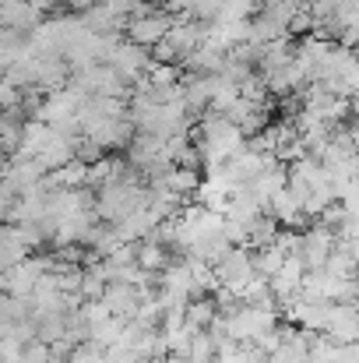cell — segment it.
Returning a JSON list of instances; mask_svg holds the SVG:
<instances>
[{"label":"cell","mask_w":359,"mask_h":363,"mask_svg":"<svg viewBox=\"0 0 359 363\" xmlns=\"http://www.w3.org/2000/svg\"><path fill=\"white\" fill-rule=\"evenodd\" d=\"M342 89H346V96L353 99V96H359V57L353 60V67L346 71V78H342Z\"/></svg>","instance_id":"cell-28"},{"label":"cell","mask_w":359,"mask_h":363,"mask_svg":"<svg viewBox=\"0 0 359 363\" xmlns=\"http://www.w3.org/2000/svg\"><path fill=\"white\" fill-rule=\"evenodd\" d=\"M338 353H342V346L331 339V335H314V342H310V360L314 363H335L338 360Z\"/></svg>","instance_id":"cell-19"},{"label":"cell","mask_w":359,"mask_h":363,"mask_svg":"<svg viewBox=\"0 0 359 363\" xmlns=\"http://www.w3.org/2000/svg\"><path fill=\"white\" fill-rule=\"evenodd\" d=\"M152 60H155V64H176V60H180V50H176L169 39H162L159 46H152Z\"/></svg>","instance_id":"cell-27"},{"label":"cell","mask_w":359,"mask_h":363,"mask_svg":"<svg viewBox=\"0 0 359 363\" xmlns=\"http://www.w3.org/2000/svg\"><path fill=\"white\" fill-rule=\"evenodd\" d=\"M123 328H127L123 318H110V321H103V325L92 328V339L89 342H96L99 350H113V346H120V339H123Z\"/></svg>","instance_id":"cell-15"},{"label":"cell","mask_w":359,"mask_h":363,"mask_svg":"<svg viewBox=\"0 0 359 363\" xmlns=\"http://www.w3.org/2000/svg\"><path fill=\"white\" fill-rule=\"evenodd\" d=\"M162 7L176 18V14H190V11L198 7V0H162Z\"/></svg>","instance_id":"cell-29"},{"label":"cell","mask_w":359,"mask_h":363,"mask_svg":"<svg viewBox=\"0 0 359 363\" xmlns=\"http://www.w3.org/2000/svg\"><path fill=\"white\" fill-rule=\"evenodd\" d=\"M335 247H338V233H331V230H324V226H310V230H303L300 257H303V264H307L310 272H321V268L328 264V257L335 254Z\"/></svg>","instance_id":"cell-4"},{"label":"cell","mask_w":359,"mask_h":363,"mask_svg":"<svg viewBox=\"0 0 359 363\" xmlns=\"http://www.w3.org/2000/svg\"><path fill=\"white\" fill-rule=\"evenodd\" d=\"M324 335H331L338 346L359 342V303H331V321Z\"/></svg>","instance_id":"cell-6"},{"label":"cell","mask_w":359,"mask_h":363,"mask_svg":"<svg viewBox=\"0 0 359 363\" xmlns=\"http://www.w3.org/2000/svg\"><path fill=\"white\" fill-rule=\"evenodd\" d=\"M32 247L21 240V230L18 226H4V233H0V268L4 272H11V268H18L21 261H28L32 254H28Z\"/></svg>","instance_id":"cell-10"},{"label":"cell","mask_w":359,"mask_h":363,"mask_svg":"<svg viewBox=\"0 0 359 363\" xmlns=\"http://www.w3.org/2000/svg\"><path fill=\"white\" fill-rule=\"evenodd\" d=\"M67 7H71V14H89L92 7H99L103 0H64Z\"/></svg>","instance_id":"cell-31"},{"label":"cell","mask_w":359,"mask_h":363,"mask_svg":"<svg viewBox=\"0 0 359 363\" xmlns=\"http://www.w3.org/2000/svg\"><path fill=\"white\" fill-rule=\"evenodd\" d=\"M99 159H106V148H103V145H96V141H89V138H78V162L96 166Z\"/></svg>","instance_id":"cell-25"},{"label":"cell","mask_w":359,"mask_h":363,"mask_svg":"<svg viewBox=\"0 0 359 363\" xmlns=\"http://www.w3.org/2000/svg\"><path fill=\"white\" fill-rule=\"evenodd\" d=\"M78 314L85 318V325H89V328H96V325H103V321H110V318H113V311H110L103 300H85V307H81Z\"/></svg>","instance_id":"cell-22"},{"label":"cell","mask_w":359,"mask_h":363,"mask_svg":"<svg viewBox=\"0 0 359 363\" xmlns=\"http://www.w3.org/2000/svg\"><path fill=\"white\" fill-rule=\"evenodd\" d=\"M346 219H349V208H346L342 201H335V205H328V208H324V216H321L314 226H324V230H331V233H342Z\"/></svg>","instance_id":"cell-21"},{"label":"cell","mask_w":359,"mask_h":363,"mask_svg":"<svg viewBox=\"0 0 359 363\" xmlns=\"http://www.w3.org/2000/svg\"><path fill=\"white\" fill-rule=\"evenodd\" d=\"M307 32H310V35L317 32V18L310 14V4H307V7H303V11L292 18V21H289V35H307Z\"/></svg>","instance_id":"cell-24"},{"label":"cell","mask_w":359,"mask_h":363,"mask_svg":"<svg viewBox=\"0 0 359 363\" xmlns=\"http://www.w3.org/2000/svg\"><path fill=\"white\" fill-rule=\"evenodd\" d=\"M338 237L342 240H359V212H349V219H346V226H342Z\"/></svg>","instance_id":"cell-30"},{"label":"cell","mask_w":359,"mask_h":363,"mask_svg":"<svg viewBox=\"0 0 359 363\" xmlns=\"http://www.w3.org/2000/svg\"><path fill=\"white\" fill-rule=\"evenodd\" d=\"M229 4H233V0H198V7L190 11V18L201 21V25H215V21L226 14Z\"/></svg>","instance_id":"cell-20"},{"label":"cell","mask_w":359,"mask_h":363,"mask_svg":"<svg viewBox=\"0 0 359 363\" xmlns=\"http://www.w3.org/2000/svg\"><path fill=\"white\" fill-rule=\"evenodd\" d=\"M0 21H4V28H18V32L32 35L46 18H42V11H35L25 0H0Z\"/></svg>","instance_id":"cell-7"},{"label":"cell","mask_w":359,"mask_h":363,"mask_svg":"<svg viewBox=\"0 0 359 363\" xmlns=\"http://www.w3.org/2000/svg\"><path fill=\"white\" fill-rule=\"evenodd\" d=\"M110 64L117 67V74L127 82V85H137V82L148 74V67H152V50H144V46H137V43L123 39L117 50H113Z\"/></svg>","instance_id":"cell-3"},{"label":"cell","mask_w":359,"mask_h":363,"mask_svg":"<svg viewBox=\"0 0 359 363\" xmlns=\"http://www.w3.org/2000/svg\"><path fill=\"white\" fill-rule=\"evenodd\" d=\"M25 4H32V7H35V11H42V14H50V11H53V4H57V0H25Z\"/></svg>","instance_id":"cell-32"},{"label":"cell","mask_w":359,"mask_h":363,"mask_svg":"<svg viewBox=\"0 0 359 363\" xmlns=\"http://www.w3.org/2000/svg\"><path fill=\"white\" fill-rule=\"evenodd\" d=\"M50 360H53V346H46L42 339H32L21 350V363H50Z\"/></svg>","instance_id":"cell-23"},{"label":"cell","mask_w":359,"mask_h":363,"mask_svg":"<svg viewBox=\"0 0 359 363\" xmlns=\"http://www.w3.org/2000/svg\"><path fill=\"white\" fill-rule=\"evenodd\" d=\"M137 264L144 268V272H166L169 264H173V254H169V247H162V243L155 240H141L137 243Z\"/></svg>","instance_id":"cell-12"},{"label":"cell","mask_w":359,"mask_h":363,"mask_svg":"<svg viewBox=\"0 0 359 363\" xmlns=\"http://www.w3.org/2000/svg\"><path fill=\"white\" fill-rule=\"evenodd\" d=\"M173 14L169 11H159V14H152V18H141V21H130V28H127V39L130 43H137V46H144V50H152V46H159L169 32H173Z\"/></svg>","instance_id":"cell-5"},{"label":"cell","mask_w":359,"mask_h":363,"mask_svg":"<svg viewBox=\"0 0 359 363\" xmlns=\"http://www.w3.org/2000/svg\"><path fill=\"white\" fill-rule=\"evenodd\" d=\"M275 328H278V314L275 311H261V307H246V303L226 318V332L239 346H253L257 339H264Z\"/></svg>","instance_id":"cell-2"},{"label":"cell","mask_w":359,"mask_h":363,"mask_svg":"<svg viewBox=\"0 0 359 363\" xmlns=\"http://www.w3.org/2000/svg\"><path fill=\"white\" fill-rule=\"evenodd\" d=\"M278 233H282L278 219H275V216H261V219L246 230V247H250V250H264V247H271V243L278 240Z\"/></svg>","instance_id":"cell-13"},{"label":"cell","mask_w":359,"mask_h":363,"mask_svg":"<svg viewBox=\"0 0 359 363\" xmlns=\"http://www.w3.org/2000/svg\"><path fill=\"white\" fill-rule=\"evenodd\" d=\"M356 162H359V145H356Z\"/></svg>","instance_id":"cell-34"},{"label":"cell","mask_w":359,"mask_h":363,"mask_svg":"<svg viewBox=\"0 0 359 363\" xmlns=\"http://www.w3.org/2000/svg\"><path fill=\"white\" fill-rule=\"evenodd\" d=\"M74 159H78V138H67V134H60V130H53L50 145H46L42 155H39V162L46 166V173H57V169L71 166Z\"/></svg>","instance_id":"cell-8"},{"label":"cell","mask_w":359,"mask_h":363,"mask_svg":"<svg viewBox=\"0 0 359 363\" xmlns=\"http://www.w3.org/2000/svg\"><path fill=\"white\" fill-rule=\"evenodd\" d=\"M268 216H275L278 219V226H285V230H300L303 223H307V212H303V201L285 187L275 201H271V212Z\"/></svg>","instance_id":"cell-9"},{"label":"cell","mask_w":359,"mask_h":363,"mask_svg":"<svg viewBox=\"0 0 359 363\" xmlns=\"http://www.w3.org/2000/svg\"><path fill=\"white\" fill-rule=\"evenodd\" d=\"M215 318H219V303H215L212 296H201V300H190V307H187V328H190L194 335H201V332H208Z\"/></svg>","instance_id":"cell-11"},{"label":"cell","mask_w":359,"mask_h":363,"mask_svg":"<svg viewBox=\"0 0 359 363\" xmlns=\"http://www.w3.org/2000/svg\"><path fill=\"white\" fill-rule=\"evenodd\" d=\"M57 264H60L57 254H32L28 261H21L18 268H11V272L0 275L4 296H25V300H32V293H35V286L42 282V275L57 272Z\"/></svg>","instance_id":"cell-1"},{"label":"cell","mask_w":359,"mask_h":363,"mask_svg":"<svg viewBox=\"0 0 359 363\" xmlns=\"http://www.w3.org/2000/svg\"><path fill=\"white\" fill-rule=\"evenodd\" d=\"M32 300H25V296H4V303H0V321L4 325H21V321H32Z\"/></svg>","instance_id":"cell-16"},{"label":"cell","mask_w":359,"mask_h":363,"mask_svg":"<svg viewBox=\"0 0 359 363\" xmlns=\"http://www.w3.org/2000/svg\"><path fill=\"white\" fill-rule=\"evenodd\" d=\"M212 363H215V360H212Z\"/></svg>","instance_id":"cell-35"},{"label":"cell","mask_w":359,"mask_h":363,"mask_svg":"<svg viewBox=\"0 0 359 363\" xmlns=\"http://www.w3.org/2000/svg\"><path fill=\"white\" fill-rule=\"evenodd\" d=\"M152 363H190V360H187V357H173V353H169V357H159V360H152Z\"/></svg>","instance_id":"cell-33"},{"label":"cell","mask_w":359,"mask_h":363,"mask_svg":"<svg viewBox=\"0 0 359 363\" xmlns=\"http://www.w3.org/2000/svg\"><path fill=\"white\" fill-rule=\"evenodd\" d=\"M250 357V346H239V342H226L219 353H215V363H246Z\"/></svg>","instance_id":"cell-26"},{"label":"cell","mask_w":359,"mask_h":363,"mask_svg":"<svg viewBox=\"0 0 359 363\" xmlns=\"http://www.w3.org/2000/svg\"><path fill=\"white\" fill-rule=\"evenodd\" d=\"M239 96H243L246 103H253V106H268V96H271L268 78H264V74H250V78L239 85Z\"/></svg>","instance_id":"cell-18"},{"label":"cell","mask_w":359,"mask_h":363,"mask_svg":"<svg viewBox=\"0 0 359 363\" xmlns=\"http://www.w3.org/2000/svg\"><path fill=\"white\" fill-rule=\"evenodd\" d=\"M144 78L152 82V89H176L183 74H180V64H155L152 60V67H148Z\"/></svg>","instance_id":"cell-17"},{"label":"cell","mask_w":359,"mask_h":363,"mask_svg":"<svg viewBox=\"0 0 359 363\" xmlns=\"http://www.w3.org/2000/svg\"><path fill=\"white\" fill-rule=\"evenodd\" d=\"M285 261H289V254H285L278 243H271V247H264V250H253V268H257V275H264V279H275V275L285 268Z\"/></svg>","instance_id":"cell-14"}]
</instances>
